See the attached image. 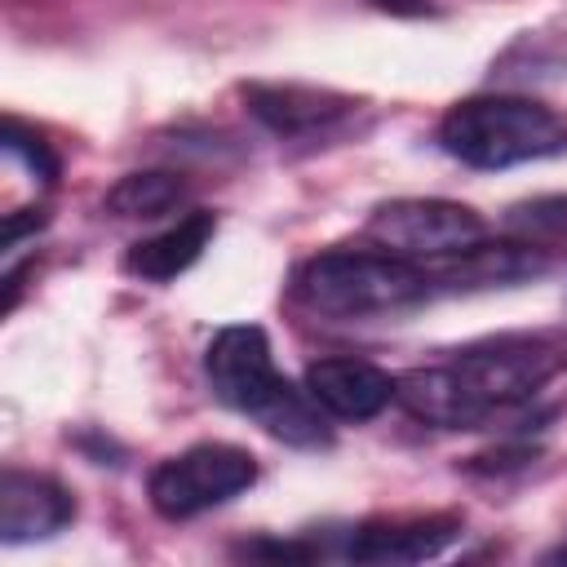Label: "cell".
Segmentation results:
<instances>
[{"instance_id": "obj_1", "label": "cell", "mask_w": 567, "mask_h": 567, "mask_svg": "<svg viewBox=\"0 0 567 567\" xmlns=\"http://www.w3.org/2000/svg\"><path fill=\"white\" fill-rule=\"evenodd\" d=\"M204 372L213 394L252 416L270 439L288 447H328L332 434L323 425V408L310 399V390H297L288 377L275 372L270 341L257 323H230L213 337L204 354Z\"/></svg>"}, {"instance_id": "obj_2", "label": "cell", "mask_w": 567, "mask_h": 567, "mask_svg": "<svg viewBox=\"0 0 567 567\" xmlns=\"http://www.w3.org/2000/svg\"><path fill=\"white\" fill-rule=\"evenodd\" d=\"M439 146L465 168H514L532 159L567 155V115L536 97L483 93L456 102L439 120Z\"/></svg>"}, {"instance_id": "obj_3", "label": "cell", "mask_w": 567, "mask_h": 567, "mask_svg": "<svg viewBox=\"0 0 567 567\" xmlns=\"http://www.w3.org/2000/svg\"><path fill=\"white\" fill-rule=\"evenodd\" d=\"M297 297L328 319H368L416 306L434 297L430 270L421 261L394 257L385 248H332L297 270Z\"/></svg>"}, {"instance_id": "obj_4", "label": "cell", "mask_w": 567, "mask_h": 567, "mask_svg": "<svg viewBox=\"0 0 567 567\" xmlns=\"http://www.w3.org/2000/svg\"><path fill=\"white\" fill-rule=\"evenodd\" d=\"M257 483V461L252 452L235 447V443H195L168 461H159L151 470V505L182 523L195 518L213 505H226L230 496L248 492Z\"/></svg>"}, {"instance_id": "obj_5", "label": "cell", "mask_w": 567, "mask_h": 567, "mask_svg": "<svg viewBox=\"0 0 567 567\" xmlns=\"http://www.w3.org/2000/svg\"><path fill=\"white\" fill-rule=\"evenodd\" d=\"M487 235L483 217L470 208V204H456V199H390V204H377L372 217H368V239L394 257H408V261H443L452 252H465L474 248L478 239Z\"/></svg>"}, {"instance_id": "obj_6", "label": "cell", "mask_w": 567, "mask_h": 567, "mask_svg": "<svg viewBox=\"0 0 567 567\" xmlns=\"http://www.w3.org/2000/svg\"><path fill=\"white\" fill-rule=\"evenodd\" d=\"M456 368V377L465 381V390L474 394V403L496 416L505 408L527 403L554 372H558V350L540 337H492L478 346H465L447 359Z\"/></svg>"}, {"instance_id": "obj_7", "label": "cell", "mask_w": 567, "mask_h": 567, "mask_svg": "<svg viewBox=\"0 0 567 567\" xmlns=\"http://www.w3.org/2000/svg\"><path fill=\"white\" fill-rule=\"evenodd\" d=\"M430 288L434 292H474V288H514L549 270L545 248L536 244H487L478 239L465 252H452L443 261H430Z\"/></svg>"}, {"instance_id": "obj_8", "label": "cell", "mask_w": 567, "mask_h": 567, "mask_svg": "<svg viewBox=\"0 0 567 567\" xmlns=\"http://www.w3.org/2000/svg\"><path fill=\"white\" fill-rule=\"evenodd\" d=\"M75 518V501L62 483L27 470H4L0 478V540L31 545L58 536Z\"/></svg>"}, {"instance_id": "obj_9", "label": "cell", "mask_w": 567, "mask_h": 567, "mask_svg": "<svg viewBox=\"0 0 567 567\" xmlns=\"http://www.w3.org/2000/svg\"><path fill=\"white\" fill-rule=\"evenodd\" d=\"M306 390L337 421H372L394 403V377L368 359H315Z\"/></svg>"}, {"instance_id": "obj_10", "label": "cell", "mask_w": 567, "mask_h": 567, "mask_svg": "<svg viewBox=\"0 0 567 567\" xmlns=\"http://www.w3.org/2000/svg\"><path fill=\"white\" fill-rule=\"evenodd\" d=\"M456 536H461V518H452V514L377 518L350 536L346 554L354 563H425V558H439Z\"/></svg>"}, {"instance_id": "obj_11", "label": "cell", "mask_w": 567, "mask_h": 567, "mask_svg": "<svg viewBox=\"0 0 567 567\" xmlns=\"http://www.w3.org/2000/svg\"><path fill=\"white\" fill-rule=\"evenodd\" d=\"M248 111L279 137H310L328 133L350 115V97L328 93V89H306V84H248L244 89Z\"/></svg>"}, {"instance_id": "obj_12", "label": "cell", "mask_w": 567, "mask_h": 567, "mask_svg": "<svg viewBox=\"0 0 567 567\" xmlns=\"http://www.w3.org/2000/svg\"><path fill=\"white\" fill-rule=\"evenodd\" d=\"M394 403H403L416 421L434 430H474L487 421V412L474 403V394L465 390L452 363L408 368L403 377H394Z\"/></svg>"}, {"instance_id": "obj_13", "label": "cell", "mask_w": 567, "mask_h": 567, "mask_svg": "<svg viewBox=\"0 0 567 567\" xmlns=\"http://www.w3.org/2000/svg\"><path fill=\"white\" fill-rule=\"evenodd\" d=\"M213 230H217V217L213 213H186L168 230L133 244L124 252V270L137 275V279H146V284H168V279H177L182 270H190L204 257Z\"/></svg>"}, {"instance_id": "obj_14", "label": "cell", "mask_w": 567, "mask_h": 567, "mask_svg": "<svg viewBox=\"0 0 567 567\" xmlns=\"http://www.w3.org/2000/svg\"><path fill=\"white\" fill-rule=\"evenodd\" d=\"M186 199V182L177 173H164V168H146V173H128L120 177L102 208L111 217H124V221H151V217H164L173 213L177 204Z\"/></svg>"}, {"instance_id": "obj_15", "label": "cell", "mask_w": 567, "mask_h": 567, "mask_svg": "<svg viewBox=\"0 0 567 567\" xmlns=\"http://www.w3.org/2000/svg\"><path fill=\"white\" fill-rule=\"evenodd\" d=\"M4 151H9L13 159H22V164L35 173V182H53L58 159H53L49 146H44L35 133H27L18 120H4Z\"/></svg>"}, {"instance_id": "obj_16", "label": "cell", "mask_w": 567, "mask_h": 567, "mask_svg": "<svg viewBox=\"0 0 567 567\" xmlns=\"http://www.w3.org/2000/svg\"><path fill=\"white\" fill-rule=\"evenodd\" d=\"M545 558H549V563H567V540H563V545H558V549H549V554H545Z\"/></svg>"}]
</instances>
